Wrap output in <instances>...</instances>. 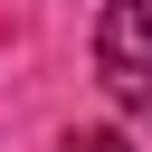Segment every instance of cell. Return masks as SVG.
Returning a JSON list of instances; mask_svg holds the SVG:
<instances>
[{"instance_id": "1", "label": "cell", "mask_w": 152, "mask_h": 152, "mask_svg": "<svg viewBox=\"0 0 152 152\" xmlns=\"http://www.w3.org/2000/svg\"><path fill=\"white\" fill-rule=\"evenodd\" d=\"M95 76H104V95L124 114L152 104V0H104V19H95Z\"/></svg>"}]
</instances>
